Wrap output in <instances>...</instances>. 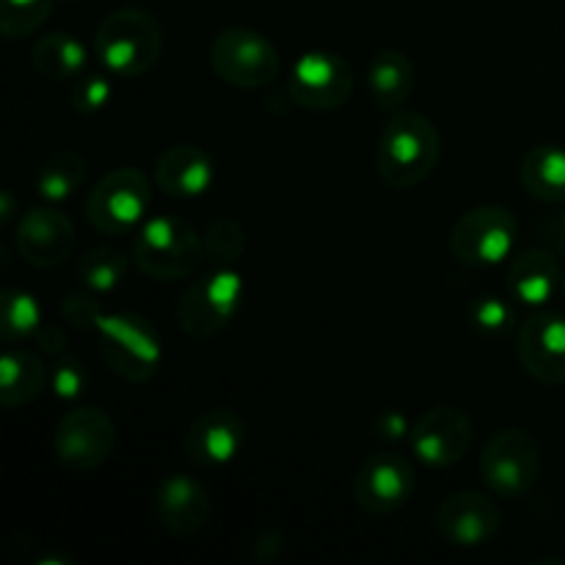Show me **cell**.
I'll return each instance as SVG.
<instances>
[{
    "instance_id": "35",
    "label": "cell",
    "mask_w": 565,
    "mask_h": 565,
    "mask_svg": "<svg viewBox=\"0 0 565 565\" xmlns=\"http://www.w3.org/2000/svg\"><path fill=\"white\" fill-rule=\"evenodd\" d=\"M36 340H39V348H42L47 356H61L66 348V337L58 326H42V329L36 331Z\"/></svg>"
},
{
    "instance_id": "20",
    "label": "cell",
    "mask_w": 565,
    "mask_h": 565,
    "mask_svg": "<svg viewBox=\"0 0 565 565\" xmlns=\"http://www.w3.org/2000/svg\"><path fill=\"white\" fill-rule=\"evenodd\" d=\"M505 287L527 307H546L563 287L561 263L550 248H527L508 263Z\"/></svg>"
},
{
    "instance_id": "19",
    "label": "cell",
    "mask_w": 565,
    "mask_h": 565,
    "mask_svg": "<svg viewBox=\"0 0 565 565\" xmlns=\"http://www.w3.org/2000/svg\"><path fill=\"white\" fill-rule=\"evenodd\" d=\"M215 182V166L207 149L196 143L169 147L154 163V185L171 199H199Z\"/></svg>"
},
{
    "instance_id": "36",
    "label": "cell",
    "mask_w": 565,
    "mask_h": 565,
    "mask_svg": "<svg viewBox=\"0 0 565 565\" xmlns=\"http://www.w3.org/2000/svg\"><path fill=\"white\" fill-rule=\"evenodd\" d=\"M541 232H544V237L550 241V246L565 257V210L563 213L552 215V218H546L544 226H541Z\"/></svg>"
},
{
    "instance_id": "29",
    "label": "cell",
    "mask_w": 565,
    "mask_h": 565,
    "mask_svg": "<svg viewBox=\"0 0 565 565\" xmlns=\"http://www.w3.org/2000/svg\"><path fill=\"white\" fill-rule=\"evenodd\" d=\"M204 257L207 263H213L215 268H232L235 259L243 257V248H246V235H243V226L232 218H215L213 224L204 230Z\"/></svg>"
},
{
    "instance_id": "13",
    "label": "cell",
    "mask_w": 565,
    "mask_h": 565,
    "mask_svg": "<svg viewBox=\"0 0 565 565\" xmlns=\"http://www.w3.org/2000/svg\"><path fill=\"white\" fill-rule=\"evenodd\" d=\"M436 533L452 546L478 550L497 535L502 524L500 505L486 491H456L436 508Z\"/></svg>"
},
{
    "instance_id": "6",
    "label": "cell",
    "mask_w": 565,
    "mask_h": 565,
    "mask_svg": "<svg viewBox=\"0 0 565 565\" xmlns=\"http://www.w3.org/2000/svg\"><path fill=\"white\" fill-rule=\"evenodd\" d=\"M152 210V182L136 166L108 171L86 199V221L103 235L138 232Z\"/></svg>"
},
{
    "instance_id": "37",
    "label": "cell",
    "mask_w": 565,
    "mask_h": 565,
    "mask_svg": "<svg viewBox=\"0 0 565 565\" xmlns=\"http://www.w3.org/2000/svg\"><path fill=\"white\" fill-rule=\"evenodd\" d=\"M561 296H563V301H565V276H563V287H561Z\"/></svg>"
},
{
    "instance_id": "23",
    "label": "cell",
    "mask_w": 565,
    "mask_h": 565,
    "mask_svg": "<svg viewBox=\"0 0 565 565\" xmlns=\"http://www.w3.org/2000/svg\"><path fill=\"white\" fill-rule=\"evenodd\" d=\"M370 97L381 110H397L414 88V64L401 50H384L367 70Z\"/></svg>"
},
{
    "instance_id": "12",
    "label": "cell",
    "mask_w": 565,
    "mask_h": 565,
    "mask_svg": "<svg viewBox=\"0 0 565 565\" xmlns=\"http://www.w3.org/2000/svg\"><path fill=\"white\" fill-rule=\"evenodd\" d=\"M417 491V475L414 467L397 452H375L359 467L356 480H353V497L356 505L370 516H390Z\"/></svg>"
},
{
    "instance_id": "27",
    "label": "cell",
    "mask_w": 565,
    "mask_h": 565,
    "mask_svg": "<svg viewBox=\"0 0 565 565\" xmlns=\"http://www.w3.org/2000/svg\"><path fill=\"white\" fill-rule=\"evenodd\" d=\"M42 326V307L31 292L20 290V287H6L0 292V331L6 340L17 342L36 337Z\"/></svg>"
},
{
    "instance_id": "1",
    "label": "cell",
    "mask_w": 565,
    "mask_h": 565,
    "mask_svg": "<svg viewBox=\"0 0 565 565\" xmlns=\"http://www.w3.org/2000/svg\"><path fill=\"white\" fill-rule=\"evenodd\" d=\"M441 158V136L434 121L414 110H397L381 132L379 177L395 191H408L434 174Z\"/></svg>"
},
{
    "instance_id": "21",
    "label": "cell",
    "mask_w": 565,
    "mask_h": 565,
    "mask_svg": "<svg viewBox=\"0 0 565 565\" xmlns=\"http://www.w3.org/2000/svg\"><path fill=\"white\" fill-rule=\"evenodd\" d=\"M47 381L42 359L25 348H9L0 356V406L20 408L36 401Z\"/></svg>"
},
{
    "instance_id": "28",
    "label": "cell",
    "mask_w": 565,
    "mask_h": 565,
    "mask_svg": "<svg viewBox=\"0 0 565 565\" xmlns=\"http://www.w3.org/2000/svg\"><path fill=\"white\" fill-rule=\"evenodd\" d=\"M55 0H3L0 9V31L6 39L33 36L53 14Z\"/></svg>"
},
{
    "instance_id": "11",
    "label": "cell",
    "mask_w": 565,
    "mask_h": 565,
    "mask_svg": "<svg viewBox=\"0 0 565 565\" xmlns=\"http://www.w3.org/2000/svg\"><path fill=\"white\" fill-rule=\"evenodd\" d=\"M292 103L309 110H334L348 103L353 92V70L342 55L329 50L303 53L287 77Z\"/></svg>"
},
{
    "instance_id": "18",
    "label": "cell",
    "mask_w": 565,
    "mask_h": 565,
    "mask_svg": "<svg viewBox=\"0 0 565 565\" xmlns=\"http://www.w3.org/2000/svg\"><path fill=\"white\" fill-rule=\"evenodd\" d=\"M188 458L199 467H226L235 461L246 445V423L232 408H207L185 430Z\"/></svg>"
},
{
    "instance_id": "14",
    "label": "cell",
    "mask_w": 565,
    "mask_h": 565,
    "mask_svg": "<svg viewBox=\"0 0 565 565\" xmlns=\"http://www.w3.org/2000/svg\"><path fill=\"white\" fill-rule=\"evenodd\" d=\"M414 456L434 469L456 467L472 447V419L456 406L425 412L408 436Z\"/></svg>"
},
{
    "instance_id": "4",
    "label": "cell",
    "mask_w": 565,
    "mask_h": 565,
    "mask_svg": "<svg viewBox=\"0 0 565 565\" xmlns=\"http://www.w3.org/2000/svg\"><path fill=\"white\" fill-rule=\"evenodd\" d=\"M92 331L97 334L105 364L119 379L130 381V384H147L158 375L160 362H163V345L147 318L136 312H103Z\"/></svg>"
},
{
    "instance_id": "10",
    "label": "cell",
    "mask_w": 565,
    "mask_h": 565,
    "mask_svg": "<svg viewBox=\"0 0 565 565\" xmlns=\"http://www.w3.org/2000/svg\"><path fill=\"white\" fill-rule=\"evenodd\" d=\"M53 445L61 467L70 472H94L114 456L116 425L103 408H75L61 417Z\"/></svg>"
},
{
    "instance_id": "33",
    "label": "cell",
    "mask_w": 565,
    "mask_h": 565,
    "mask_svg": "<svg viewBox=\"0 0 565 565\" xmlns=\"http://www.w3.org/2000/svg\"><path fill=\"white\" fill-rule=\"evenodd\" d=\"M64 318L70 320L72 326H81V329H94L97 318L103 315L99 303L88 296H70L64 298Z\"/></svg>"
},
{
    "instance_id": "2",
    "label": "cell",
    "mask_w": 565,
    "mask_h": 565,
    "mask_svg": "<svg viewBox=\"0 0 565 565\" xmlns=\"http://www.w3.org/2000/svg\"><path fill=\"white\" fill-rule=\"evenodd\" d=\"M163 53V31L154 14L138 6H121L99 22L94 55L114 77H141Z\"/></svg>"
},
{
    "instance_id": "5",
    "label": "cell",
    "mask_w": 565,
    "mask_h": 565,
    "mask_svg": "<svg viewBox=\"0 0 565 565\" xmlns=\"http://www.w3.org/2000/svg\"><path fill=\"white\" fill-rule=\"evenodd\" d=\"M246 296L243 276L232 268H215L199 276L182 290L177 301V326L191 340H215L237 318Z\"/></svg>"
},
{
    "instance_id": "7",
    "label": "cell",
    "mask_w": 565,
    "mask_h": 565,
    "mask_svg": "<svg viewBox=\"0 0 565 565\" xmlns=\"http://www.w3.org/2000/svg\"><path fill=\"white\" fill-rule=\"evenodd\" d=\"M480 475L494 497L519 500L530 494L541 478V445L530 430H497L480 456Z\"/></svg>"
},
{
    "instance_id": "8",
    "label": "cell",
    "mask_w": 565,
    "mask_h": 565,
    "mask_svg": "<svg viewBox=\"0 0 565 565\" xmlns=\"http://www.w3.org/2000/svg\"><path fill=\"white\" fill-rule=\"evenodd\" d=\"M210 64L224 83L235 88H265L279 77L281 58L268 36L252 28H226L213 39Z\"/></svg>"
},
{
    "instance_id": "16",
    "label": "cell",
    "mask_w": 565,
    "mask_h": 565,
    "mask_svg": "<svg viewBox=\"0 0 565 565\" xmlns=\"http://www.w3.org/2000/svg\"><path fill=\"white\" fill-rule=\"evenodd\" d=\"M519 364L546 386L565 384V315L539 312L519 329Z\"/></svg>"
},
{
    "instance_id": "24",
    "label": "cell",
    "mask_w": 565,
    "mask_h": 565,
    "mask_svg": "<svg viewBox=\"0 0 565 565\" xmlns=\"http://www.w3.org/2000/svg\"><path fill=\"white\" fill-rule=\"evenodd\" d=\"M522 185L539 202H565V149L555 143L533 147L522 158Z\"/></svg>"
},
{
    "instance_id": "34",
    "label": "cell",
    "mask_w": 565,
    "mask_h": 565,
    "mask_svg": "<svg viewBox=\"0 0 565 565\" xmlns=\"http://www.w3.org/2000/svg\"><path fill=\"white\" fill-rule=\"evenodd\" d=\"M412 428L414 425L408 423L403 412H381L379 417H375V430H379L381 439L386 441L408 439V436H412Z\"/></svg>"
},
{
    "instance_id": "15",
    "label": "cell",
    "mask_w": 565,
    "mask_h": 565,
    "mask_svg": "<svg viewBox=\"0 0 565 565\" xmlns=\"http://www.w3.org/2000/svg\"><path fill=\"white\" fill-rule=\"evenodd\" d=\"M152 508L160 527L182 541L196 539L210 524V513H213L207 489L193 475L185 472L160 480L158 489H154Z\"/></svg>"
},
{
    "instance_id": "3",
    "label": "cell",
    "mask_w": 565,
    "mask_h": 565,
    "mask_svg": "<svg viewBox=\"0 0 565 565\" xmlns=\"http://www.w3.org/2000/svg\"><path fill=\"white\" fill-rule=\"evenodd\" d=\"M204 259L202 235L177 215H149L132 241V263L154 281L191 279Z\"/></svg>"
},
{
    "instance_id": "22",
    "label": "cell",
    "mask_w": 565,
    "mask_h": 565,
    "mask_svg": "<svg viewBox=\"0 0 565 565\" xmlns=\"http://www.w3.org/2000/svg\"><path fill=\"white\" fill-rule=\"evenodd\" d=\"M33 66L47 81L72 83L88 70V50L72 33H44L33 44Z\"/></svg>"
},
{
    "instance_id": "31",
    "label": "cell",
    "mask_w": 565,
    "mask_h": 565,
    "mask_svg": "<svg viewBox=\"0 0 565 565\" xmlns=\"http://www.w3.org/2000/svg\"><path fill=\"white\" fill-rule=\"evenodd\" d=\"M110 77L105 72H83L77 81H72V108L77 114H97V110H103L110 103V97H114V83H110Z\"/></svg>"
},
{
    "instance_id": "17",
    "label": "cell",
    "mask_w": 565,
    "mask_h": 565,
    "mask_svg": "<svg viewBox=\"0 0 565 565\" xmlns=\"http://www.w3.org/2000/svg\"><path fill=\"white\" fill-rule=\"evenodd\" d=\"M17 252L33 268H58L75 252V226L61 210L31 207L17 224Z\"/></svg>"
},
{
    "instance_id": "32",
    "label": "cell",
    "mask_w": 565,
    "mask_h": 565,
    "mask_svg": "<svg viewBox=\"0 0 565 565\" xmlns=\"http://www.w3.org/2000/svg\"><path fill=\"white\" fill-rule=\"evenodd\" d=\"M88 386V370L72 353H61L50 370V390L58 401H77Z\"/></svg>"
},
{
    "instance_id": "25",
    "label": "cell",
    "mask_w": 565,
    "mask_h": 565,
    "mask_svg": "<svg viewBox=\"0 0 565 565\" xmlns=\"http://www.w3.org/2000/svg\"><path fill=\"white\" fill-rule=\"evenodd\" d=\"M86 171L88 166L81 154L72 152V149H61V152H53L39 166L33 188H36L39 199H44V202H66L86 182Z\"/></svg>"
},
{
    "instance_id": "9",
    "label": "cell",
    "mask_w": 565,
    "mask_h": 565,
    "mask_svg": "<svg viewBox=\"0 0 565 565\" xmlns=\"http://www.w3.org/2000/svg\"><path fill=\"white\" fill-rule=\"evenodd\" d=\"M519 221L502 204H480L463 213L450 232V252L472 268H494L513 254Z\"/></svg>"
},
{
    "instance_id": "26",
    "label": "cell",
    "mask_w": 565,
    "mask_h": 565,
    "mask_svg": "<svg viewBox=\"0 0 565 565\" xmlns=\"http://www.w3.org/2000/svg\"><path fill=\"white\" fill-rule=\"evenodd\" d=\"M127 268H130V259L119 252V248L99 246L92 248L86 257H81L77 263V276L86 285L88 292L94 296H105V292H114L116 287L125 281Z\"/></svg>"
},
{
    "instance_id": "30",
    "label": "cell",
    "mask_w": 565,
    "mask_h": 565,
    "mask_svg": "<svg viewBox=\"0 0 565 565\" xmlns=\"http://www.w3.org/2000/svg\"><path fill=\"white\" fill-rule=\"evenodd\" d=\"M467 315H469V326L483 337H502L513 329V323H516L513 307L500 296L472 298Z\"/></svg>"
}]
</instances>
